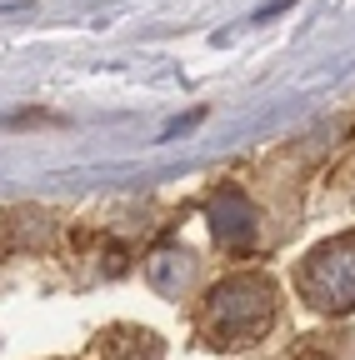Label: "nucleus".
Returning a JSON list of instances; mask_svg holds the SVG:
<instances>
[{"label":"nucleus","instance_id":"5","mask_svg":"<svg viewBox=\"0 0 355 360\" xmlns=\"http://www.w3.org/2000/svg\"><path fill=\"white\" fill-rule=\"evenodd\" d=\"M101 360H160V335L141 330V326H115L101 335Z\"/></svg>","mask_w":355,"mask_h":360},{"label":"nucleus","instance_id":"1","mask_svg":"<svg viewBox=\"0 0 355 360\" xmlns=\"http://www.w3.org/2000/svg\"><path fill=\"white\" fill-rule=\"evenodd\" d=\"M276 315H280L276 281L245 270V276H226L220 285L205 290V300H200V335L215 350H240V345H255L265 330H271Z\"/></svg>","mask_w":355,"mask_h":360},{"label":"nucleus","instance_id":"4","mask_svg":"<svg viewBox=\"0 0 355 360\" xmlns=\"http://www.w3.org/2000/svg\"><path fill=\"white\" fill-rule=\"evenodd\" d=\"M146 281L165 295V300H181L191 285H195V255L181 250V245H165L146 260Z\"/></svg>","mask_w":355,"mask_h":360},{"label":"nucleus","instance_id":"2","mask_svg":"<svg viewBox=\"0 0 355 360\" xmlns=\"http://www.w3.org/2000/svg\"><path fill=\"white\" fill-rule=\"evenodd\" d=\"M295 290L321 315L355 310V236H340V240H325L310 250L305 265L295 270Z\"/></svg>","mask_w":355,"mask_h":360},{"label":"nucleus","instance_id":"3","mask_svg":"<svg viewBox=\"0 0 355 360\" xmlns=\"http://www.w3.org/2000/svg\"><path fill=\"white\" fill-rule=\"evenodd\" d=\"M210 236L220 250H235V255H245L260 240V210L250 205L245 191L226 186V191L210 195Z\"/></svg>","mask_w":355,"mask_h":360}]
</instances>
